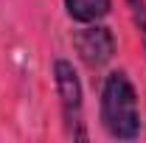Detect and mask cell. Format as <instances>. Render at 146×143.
Returning a JSON list of instances; mask_svg holds the SVG:
<instances>
[{"label": "cell", "mask_w": 146, "mask_h": 143, "mask_svg": "<svg viewBox=\"0 0 146 143\" xmlns=\"http://www.w3.org/2000/svg\"><path fill=\"white\" fill-rule=\"evenodd\" d=\"M110 6L112 0H65V9L76 23H96V20L107 17Z\"/></svg>", "instance_id": "cell-4"}, {"label": "cell", "mask_w": 146, "mask_h": 143, "mask_svg": "<svg viewBox=\"0 0 146 143\" xmlns=\"http://www.w3.org/2000/svg\"><path fill=\"white\" fill-rule=\"evenodd\" d=\"M129 6L135 11V23L141 25V34L146 36V6H143V0H129Z\"/></svg>", "instance_id": "cell-5"}, {"label": "cell", "mask_w": 146, "mask_h": 143, "mask_svg": "<svg viewBox=\"0 0 146 143\" xmlns=\"http://www.w3.org/2000/svg\"><path fill=\"white\" fill-rule=\"evenodd\" d=\"M54 81H56V93L62 101V118L68 126V135L76 140H84V121H82V81L73 70V65L68 59H56L54 62Z\"/></svg>", "instance_id": "cell-2"}, {"label": "cell", "mask_w": 146, "mask_h": 143, "mask_svg": "<svg viewBox=\"0 0 146 143\" xmlns=\"http://www.w3.org/2000/svg\"><path fill=\"white\" fill-rule=\"evenodd\" d=\"M101 121L118 140H132L141 132V112L135 87L124 73H110L101 90Z\"/></svg>", "instance_id": "cell-1"}, {"label": "cell", "mask_w": 146, "mask_h": 143, "mask_svg": "<svg viewBox=\"0 0 146 143\" xmlns=\"http://www.w3.org/2000/svg\"><path fill=\"white\" fill-rule=\"evenodd\" d=\"M73 45L79 56L90 65V68H101L107 65L112 54H115V36L110 28L104 25H90V28H82L73 34Z\"/></svg>", "instance_id": "cell-3"}]
</instances>
